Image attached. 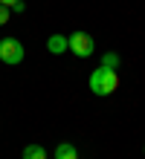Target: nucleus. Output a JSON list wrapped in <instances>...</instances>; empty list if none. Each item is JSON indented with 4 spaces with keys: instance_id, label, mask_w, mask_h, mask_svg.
Returning <instances> with one entry per match:
<instances>
[{
    "instance_id": "obj_1",
    "label": "nucleus",
    "mask_w": 145,
    "mask_h": 159,
    "mask_svg": "<svg viewBox=\"0 0 145 159\" xmlns=\"http://www.w3.org/2000/svg\"><path fill=\"white\" fill-rule=\"evenodd\" d=\"M87 84H90V90L96 96H110V93H116V87H119V75H116V70L99 67V70H93V75H90Z\"/></svg>"
},
{
    "instance_id": "obj_2",
    "label": "nucleus",
    "mask_w": 145,
    "mask_h": 159,
    "mask_svg": "<svg viewBox=\"0 0 145 159\" xmlns=\"http://www.w3.org/2000/svg\"><path fill=\"white\" fill-rule=\"evenodd\" d=\"M0 61L9 67H17L23 61V43L17 38H0Z\"/></svg>"
},
{
    "instance_id": "obj_3",
    "label": "nucleus",
    "mask_w": 145,
    "mask_h": 159,
    "mask_svg": "<svg viewBox=\"0 0 145 159\" xmlns=\"http://www.w3.org/2000/svg\"><path fill=\"white\" fill-rule=\"evenodd\" d=\"M67 43H70V52L75 58H90L93 49H96V43H93V38L87 32H73L70 38H67Z\"/></svg>"
},
{
    "instance_id": "obj_4",
    "label": "nucleus",
    "mask_w": 145,
    "mask_h": 159,
    "mask_svg": "<svg viewBox=\"0 0 145 159\" xmlns=\"http://www.w3.org/2000/svg\"><path fill=\"white\" fill-rule=\"evenodd\" d=\"M46 49H50L52 55H61V52H67V49H70V43H67V38H64V35H52V38L46 41Z\"/></svg>"
},
{
    "instance_id": "obj_5",
    "label": "nucleus",
    "mask_w": 145,
    "mask_h": 159,
    "mask_svg": "<svg viewBox=\"0 0 145 159\" xmlns=\"http://www.w3.org/2000/svg\"><path fill=\"white\" fill-rule=\"evenodd\" d=\"M55 159H79V151H75V145L61 142V145L55 148Z\"/></svg>"
},
{
    "instance_id": "obj_6",
    "label": "nucleus",
    "mask_w": 145,
    "mask_h": 159,
    "mask_svg": "<svg viewBox=\"0 0 145 159\" xmlns=\"http://www.w3.org/2000/svg\"><path fill=\"white\" fill-rule=\"evenodd\" d=\"M23 159H46V151L41 145H26L23 148Z\"/></svg>"
},
{
    "instance_id": "obj_7",
    "label": "nucleus",
    "mask_w": 145,
    "mask_h": 159,
    "mask_svg": "<svg viewBox=\"0 0 145 159\" xmlns=\"http://www.w3.org/2000/svg\"><path fill=\"white\" fill-rule=\"evenodd\" d=\"M119 64H122V58H119L116 52H104V55H102V67H108V70H116Z\"/></svg>"
},
{
    "instance_id": "obj_8",
    "label": "nucleus",
    "mask_w": 145,
    "mask_h": 159,
    "mask_svg": "<svg viewBox=\"0 0 145 159\" xmlns=\"http://www.w3.org/2000/svg\"><path fill=\"white\" fill-rule=\"evenodd\" d=\"M9 15H12V9L0 3V26H3V23H9Z\"/></svg>"
},
{
    "instance_id": "obj_9",
    "label": "nucleus",
    "mask_w": 145,
    "mask_h": 159,
    "mask_svg": "<svg viewBox=\"0 0 145 159\" xmlns=\"http://www.w3.org/2000/svg\"><path fill=\"white\" fill-rule=\"evenodd\" d=\"M23 9H26L23 0H15V3H12V12H17V15H23Z\"/></svg>"
},
{
    "instance_id": "obj_10",
    "label": "nucleus",
    "mask_w": 145,
    "mask_h": 159,
    "mask_svg": "<svg viewBox=\"0 0 145 159\" xmlns=\"http://www.w3.org/2000/svg\"><path fill=\"white\" fill-rule=\"evenodd\" d=\"M0 3H3V6H9V9H12V3H15V0H0Z\"/></svg>"
}]
</instances>
